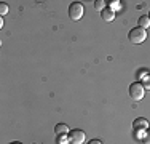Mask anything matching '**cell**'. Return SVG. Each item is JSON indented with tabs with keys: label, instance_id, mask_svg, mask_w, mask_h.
<instances>
[{
	"label": "cell",
	"instance_id": "cell-4",
	"mask_svg": "<svg viewBox=\"0 0 150 144\" xmlns=\"http://www.w3.org/2000/svg\"><path fill=\"white\" fill-rule=\"evenodd\" d=\"M67 136H69V141L72 144H83L85 139H86L85 131H81V130H70V133Z\"/></svg>",
	"mask_w": 150,
	"mask_h": 144
},
{
	"label": "cell",
	"instance_id": "cell-9",
	"mask_svg": "<svg viewBox=\"0 0 150 144\" xmlns=\"http://www.w3.org/2000/svg\"><path fill=\"white\" fill-rule=\"evenodd\" d=\"M147 75H150V72L149 69H145V67H142V69H139L137 71V80H144Z\"/></svg>",
	"mask_w": 150,
	"mask_h": 144
},
{
	"label": "cell",
	"instance_id": "cell-16",
	"mask_svg": "<svg viewBox=\"0 0 150 144\" xmlns=\"http://www.w3.org/2000/svg\"><path fill=\"white\" fill-rule=\"evenodd\" d=\"M90 144H102V143H101V141H98V139H93Z\"/></svg>",
	"mask_w": 150,
	"mask_h": 144
},
{
	"label": "cell",
	"instance_id": "cell-12",
	"mask_svg": "<svg viewBox=\"0 0 150 144\" xmlns=\"http://www.w3.org/2000/svg\"><path fill=\"white\" fill-rule=\"evenodd\" d=\"M142 144H150V130L144 133V136H142Z\"/></svg>",
	"mask_w": 150,
	"mask_h": 144
},
{
	"label": "cell",
	"instance_id": "cell-7",
	"mask_svg": "<svg viewBox=\"0 0 150 144\" xmlns=\"http://www.w3.org/2000/svg\"><path fill=\"white\" fill-rule=\"evenodd\" d=\"M54 131H56V135H69L70 133V130H69V127H67L66 123H58L54 127Z\"/></svg>",
	"mask_w": 150,
	"mask_h": 144
},
{
	"label": "cell",
	"instance_id": "cell-5",
	"mask_svg": "<svg viewBox=\"0 0 150 144\" xmlns=\"http://www.w3.org/2000/svg\"><path fill=\"white\" fill-rule=\"evenodd\" d=\"M133 128L136 130V131H147L149 130V122L145 120L144 117L136 118V120L133 122Z\"/></svg>",
	"mask_w": 150,
	"mask_h": 144
},
{
	"label": "cell",
	"instance_id": "cell-3",
	"mask_svg": "<svg viewBox=\"0 0 150 144\" xmlns=\"http://www.w3.org/2000/svg\"><path fill=\"white\" fill-rule=\"evenodd\" d=\"M144 93H145V88L142 86L141 82H134V83L129 85V96L133 101H141L144 98Z\"/></svg>",
	"mask_w": 150,
	"mask_h": 144
},
{
	"label": "cell",
	"instance_id": "cell-17",
	"mask_svg": "<svg viewBox=\"0 0 150 144\" xmlns=\"http://www.w3.org/2000/svg\"><path fill=\"white\" fill-rule=\"evenodd\" d=\"M10 144H23V143H18V141H15V143H10Z\"/></svg>",
	"mask_w": 150,
	"mask_h": 144
},
{
	"label": "cell",
	"instance_id": "cell-1",
	"mask_svg": "<svg viewBox=\"0 0 150 144\" xmlns=\"http://www.w3.org/2000/svg\"><path fill=\"white\" fill-rule=\"evenodd\" d=\"M145 38H147V31L142 27H134L129 31V34H128V40L131 43H136V45H139V43L145 42Z\"/></svg>",
	"mask_w": 150,
	"mask_h": 144
},
{
	"label": "cell",
	"instance_id": "cell-6",
	"mask_svg": "<svg viewBox=\"0 0 150 144\" xmlns=\"http://www.w3.org/2000/svg\"><path fill=\"white\" fill-rule=\"evenodd\" d=\"M101 18L105 21V23H112V21L115 19V11H113L112 8H109V6H105V8L101 11Z\"/></svg>",
	"mask_w": 150,
	"mask_h": 144
},
{
	"label": "cell",
	"instance_id": "cell-2",
	"mask_svg": "<svg viewBox=\"0 0 150 144\" xmlns=\"http://www.w3.org/2000/svg\"><path fill=\"white\" fill-rule=\"evenodd\" d=\"M83 11H85V8H83V3L81 2H72L69 5V16L72 21L80 19V18L83 16Z\"/></svg>",
	"mask_w": 150,
	"mask_h": 144
},
{
	"label": "cell",
	"instance_id": "cell-18",
	"mask_svg": "<svg viewBox=\"0 0 150 144\" xmlns=\"http://www.w3.org/2000/svg\"><path fill=\"white\" fill-rule=\"evenodd\" d=\"M149 18H150V13H149Z\"/></svg>",
	"mask_w": 150,
	"mask_h": 144
},
{
	"label": "cell",
	"instance_id": "cell-10",
	"mask_svg": "<svg viewBox=\"0 0 150 144\" xmlns=\"http://www.w3.org/2000/svg\"><path fill=\"white\" fill-rule=\"evenodd\" d=\"M104 8H105V2H104V0H96V2H94V10H96V11H102Z\"/></svg>",
	"mask_w": 150,
	"mask_h": 144
},
{
	"label": "cell",
	"instance_id": "cell-13",
	"mask_svg": "<svg viewBox=\"0 0 150 144\" xmlns=\"http://www.w3.org/2000/svg\"><path fill=\"white\" fill-rule=\"evenodd\" d=\"M66 143H70L69 141V136L66 138V135H59L58 136V144H66Z\"/></svg>",
	"mask_w": 150,
	"mask_h": 144
},
{
	"label": "cell",
	"instance_id": "cell-14",
	"mask_svg": "<svg viewBox=\"0 0 150 144\" xmlns=\"http://www.w3.org/2000/svg\"><path fill=\"white\" fill-rule=\"evenodd\" d=\"M109 8H112L113 11H115V10H118L120 8V0H113V2H110Z\"/></svg>",
	"mask_w": 150,
	"mask_h": 144
},
{
	"label": "cell",
	"instance_id": "cell-15",
	"mask_svg": "<svg viewBox=\"0 0 150 144\" xmlns=\"http://www.w3.org/2000/svg\"><path fill=\"white\" fill-rule=\"evenodd\" d=\"M142 86H144L145 90H150V75H147V77L142 80Z\"/></svg>",
	"mask_w": 150,
	"mask_h": 144
},
{
	"label": "cell",
	"instance_id": "cell-11",
	"mask_svg": "<svg viewBox=\"0 0 150 144\" xmlns=\"http://www.w3.org/2000/svg\"><path fill=\"white\" fill-rule=\"evenodd\" d=\"M6 13H8V5L5 2H2L0 3V16H5Z\"/></svg>",
	"mask_w": 150,
	"mask_h": 144
},
{
	"label": "cell",
	"instance_id": "cell-8",
	"mask_svg": "<svg viewBox=\"0 0 150 144\" xmlns=\"http://www.w3.org/2000/svg\"><path fill=\"white\" fill-rule=\"evenodd\" d=\"M139 27L149 29L150 27V18L149 16H141V18H139Z\"/></svg>",
	"mask_w": 150,
	"mask_h": 144
}]
</instances>
